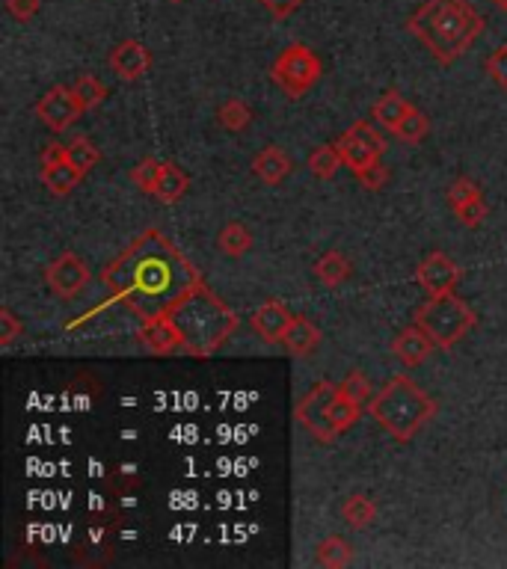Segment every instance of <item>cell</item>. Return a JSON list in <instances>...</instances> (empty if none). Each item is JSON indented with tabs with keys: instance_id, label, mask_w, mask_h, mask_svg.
Returning a JSON list of instances; mask_svg holds the SVG:
<instances>
[{
	"instance_id": "29",
	"label": "cell",
	"mask_w": 507,
	"mask_h": 569,
	"mask_svg": "<svg viewBox=\"0 0 507 569\" xmlns=\"http://www.w3.org/2000/svg\"><path fill=\"white\" fill-rule=\"evenodd\" d=\"M427 134H430V119L424 116L422 110H416V107L407 113V119L395 131V137L404 140V143H422Z\"/></svg>"
},
{
	"instance_id": "38",
	"label": "cell",
	"mask_w": 507,
	"mask_h": 569,
	"mask_svg": "<svg viewBox=\"0 0 507 569\" xmlns=\"http://www.w3.org/2000/svg\"><path fill=\"white\" fill-rule=\"evenodd\" d=\"M493 3H496V6H502V9L507 12V0H493Z\"/></svg>"
},
{
	"instance_id": "37",
	"label": "cell",
	"mask_w": 507,
	"mask_h": 569,
	"mask_svg": "<svg viewBox=\"0 0 507 569\" xmlns=\"http://www.w3.org/2000/svg\"><path fill=\"white\" fill-rule=\"evenodd\" d=\"M258 3H261V6H264V9L276 18V21H285V18H291V15L300 9L306 0H258Z\"/></svg>"
},
{
	"instance_id": "4",
	"label": "cell",
	"mask_w": 507,
	"mask_h": 569,
	"mask_svg": "<svg viewBox=\"0 0 507 569\" xmlns=\"http://www.w3.org/2000/svg\"><path fill=\"white\" fill-rule=\"evenodd\" d=\"M371 418L395 439L410 442L424 424L436 415V401L416 386L407 374H395L371 401H368Z\"/></svg>"
},
{
	"instance_id": "3",
	"label": "cell",
	"mask_w": 507,
	"mask_h": 569,
	"mask_svg": "<svg viewBox=\"0 0 507 569\" xmlns=\"http://www.w3.org/2000/svg\"><path fill=\"white\" fill-rule=\"evenodd\" d=\"M167 321L193 359H211L238 329V315L205 282L169 309Z\"/></svg>"
},
{
	"instance_id": "20",
	"label": "cell",
	"mask_w": 507,
	"mask_h": 569,
	"mask_svg": "<svg viewBox=\"0 0 507 569\" xmlns=\"http://www.w3.org/2000/svg\"><path fill=\"white\" fill-rule=\"evenodd\" d=\"M190 190V178L181 172V166L175 163H161V175H158V184H155V199L164 202V205H178L184 199V193Z\"/></svg>"
},
{
	"instance_id": "32",
	"label": "cell",
	"mask_w": 507,
	"mask_h": 569,
	"mask_svg": "<svg viewBox=\"0 0 507 569\" xmlns=\"http://www.w3.org/2000/svg\"><path fill=\"white\" fill-rule=\"evenodd\" d=\"M338 386H341L344 395H350V398L359 401L362 407H368V401L374 398V395H371V383H368V377H365L362 371H350Z\"/></svg>"
},
{
	"instance_id": "9",
	"label": "cell",
	"mask_w": 507,
	"mask_h": 569,
	"mask_svg": "<svg viewBox=\"0 0 507 569\" xmlns=\"http://www.w3.org/2000/svg\"><path fill=\"white\" fill-rule=\"evenodd\" d=\"M84 107L75 95V89L69 86H51L39 101H36V119L51 131V134H63L69 131L78 119H81Z\"/></svg>"
},
{
	"instance_id": "24",
	"label": "cell",
	"mask_w": 507,
	"mask_h": 569,
	"mask_svg": "<svg viewBox=\"0 0 507 569\" xmlns=\"http://www.w3.org/2000/svg\"><path fill=\"white\" fill-rule=\"evenodd\" d=\"M217 122H220L229 134H241V131L250 128V122H253V110H250V104H247L244 98H229V101L220 104V110H217Z\"/></svg>"
},
{
	"instance_id": "1",
	"label": "cell",
	"mask_w": 507,
	"mask_h": 569,
	"mask_svg": "<svg viewBox=\"0 0 507 569\" xmlns=\"http://www.w3.org/2000/svg\"><path fill=\"white\" fill-rule=\"evenodd\" d=\"M101 282L119 306L131 309L140 321H152L196 291L202 276L161 229H146L101 270Z\"/></svg>"
},
{
	"instance_id": "6",
	"label": "cell",
	"mask_w": 507,
	"mask_h": 569,
	"mask_svg": "<svg viewBox=\"0 0 507 569\" xmlns=\"http://www.w3.org/2000/svg\"><path fill=\"white\" fill-rule=\"evenodd\" d=\"M413 324L419 326L439 350H451L478 326V315L457 294H442V297L424 300L413 315Z\"/></svg>"
},
{
	"instance_id": "8",
	"label": "cell",
	"mask_w": 507,
	"mask_h": 569,
	"mask_svg": "<svg viewBox=\"0 0 507 569\" xmlns=\"http://www.w3.org/2000/svg\"><path fill=\"white\" fill-rule=\"evenodd\" d=\"M336 149L338 155H341V161H344V166L353 169V172H359V169H365V166H371V163H377L383 158L386 140L374 131L371 122H356V125H350V128L338 137Z\"/></svg>"
},
{
	"instance_id": "2",
	"label": "cell",
	"mask_w": 507,
	"mask_h": 569,
	"mask_svg": "<svg viewBox=\"0 0 507 569\" xmlns=\"http://www.w3.org/2000/svg\"><path fill=\"white\" fill-rule=\"evenodd\" d=\"M484 27V15L475 12L469 0H424L407 18V30L422 42L439 66L457 63L475 45Z\"/></svg>"
},
{
	"instance_id": "12",
	"label": "cell",
	"mask_w": 507,
	"mask_h": 569,
	"mask_svg": "<svg viewBox=\"0 0 507 569\" xmlns=\"http://www.w3.org/2000/svg\"><path fill=\"white\" fill-rule=\"evenodd\" d=\"M110 69L122 81H137L152 69V51L137 39H125L110 51Z\"/></svg>"
},
{
	"instance_id": "27",
	"label": "cell",
	"mask_w": 507,
	"mask_h": 569,
	"mask_svg": "<svg viewBox=\"0 0 507 569\" xmlns=\"http://www.w3.org/2000/svg\"><path fill=\"white\" fill-rule=\"evenodd\" d=\"M66 158L86 175L95 163L101 161V152H98V146L89 137H75L72 143H66Z\"/></svg>"
},
{
	"instance_id": "30",
	"label": "cell",
	"mask_w": 507,
	"mask_h": 569,
	"mask_svg": "<svg viewBox=\"0 0 507 569\" xmlns=\"http://www.w3.org/2000/svg\"><path fill=\"white\" fill-rule=\"evenodd\" d=\"M478 199H484L481 196V187L472 181V178H457L451 187H448V205L454 208V211H460L463 205H469V202H478Z\"/></svg>"
},
{
	"instance_id": "11",
	"label": "cell",
	"mask_w": 507,
	"mask_h": 569,
	"mask_svg": "<svg viewBox=\"0 0 507 569\" xmlns=\"http://www.w3.org/2000/svg\"><path fill=\"white\" fill-rule=\"evenodd\" d=\"M416 282L427 297L454 294V288L460 282V264L436 249V252L424 255L422 264L416 267Z\"/></svg>"
},
{
	"instance_id": "28",
	"label": "cell",
	"mask_w": 507,
	"mask_h": 569,
	"mask_svg": "<svg viewBox=\"0 0 507 569\" xmlns=\"http://www.w3.org/2000/svg\"><path fill=\"white\" fill-rule=\"evenodd\" d=\"M72 89H75V95H78V101H81L84 113L86 110H95V107L107 98V86L98 81L95 75H81Z\"/></svg>"
},
{
	"instance_id": "14",
	"label": "cell",
	"mask_w": 507,
	"mask_h": 569,
	"mask_svg": "<svg viewBox=\"0 0 507 569\" xmlns=\"http://www.w3.org/2000/svg\"><path fill=\"white\" fill-rule=\"evenodd\" d=\"M433 347H436V344L424 335L419 326L413 324L395 335V341H392V356H395L404 368H419L424 359L430 356Z\"/></svg>"
},
{
	"instance_id": "19",
	"label": "cell",
	"mask_w": 507,
	"mask_h": 569,
	"mask_svg": "<svg viewBox=\"0 0 507 569\" xmlns=\"http://www.w3.org/2000/svg\"><path fill=\"white\" fill-rule=\"evenodd\" d=\"M253 172L264 181V184L276 187L279 181L288 178V172H291V158H288L279 146H267V149H261V152L253 158Z\"/></svg>"
},
{
	"instance_id": "31",
	"label": "cell",
	"mask_w": 507,
	"mask_h": 569,
	"mask_svg": "<svg viewBox=\"0 0 507 569\" xmlns=\"http://www.w3.org/2000/svg\"><path fill=\"white\" fill-rule=\"evenodd\" d=\"M158 175H161V161H155V158H143V161L131 169V181H134V187L143 190V193H155Z\"/></svg>"
},
{
	"instance_id": "7",
	"label": "cell",
	"mask_w": 507,
	"mask_h": 569,
	"mask_svg": "<svg viewBox=\"0 0 507 569\" xmlns=\"http://www.w3.org/2000/svg\"><path fill=\"white\" fill-rule=\"evenodd\" d=\"M324 75V63L321 57L303 45V42H291L279 51V57L270 66V78L273 83L288 95V98H303L309 89H315V83Z\"/></svg>"
},
{
	"instance_id": "13",
	"label": "cell",
	"mask_w": 507,
	"mask_h": 569,
	"mask_svg": "<svg viewBox=\"0 0 507 569\" xmlns=\"http://www.w3.org/2000/svg\"><path fill=\"white\" fill-rule=\"evenodd\" d=\"M294 321V315L288 312V306L282 300H267L261 303L250 318V326L255 329V335H261V341L267 344H282L285 329Z\"/></svg>"
},
{
	"instance_id": "15",
	"label": "cell",
	"mask_w": 507,
	"mask_h": 569,
	"mask_svg": "<svg viewBox=\"0 0 507 569\" xmlns=\"http://www.w3.org/2000/svg\"><path fill=\"white\" fill-rule=\"evenodd\" d=\"M321 329L312 324L309 318L303 315H294V321L285 329V338H282V347L291 353V356H312L318 347H321Z\"/></svg>"
},
{
	"instance_id": "26",
	"label": "cell",
	"mask_w": 507,
	"mask_h": 569,
	"mask_svg": "<svg viewBox=\"0 0 507 569\" xmlns=\"http://www.w3.org/2000/svg\"><path fill=\"white\" fill-rule=\"evenodd\" d=\"M341 155H338L336 143H327V146H318L312 155H309V169H312V175L315 178H321V181H330L333 175L338 172V166H341Z\"/></svg>"
},
{
	"instance_id": "34",
	"label": "cell",
	"mask_w": 507,
	"mask_h": 569,
	"mask_svg": "<svg viewBox=\"0 0 507 569\" xmlns=\"http://www.w3.org/2000/svg\"><path fill=\"white\" fill-rule=\"evenodd\" d=\"M353 175H356V181H359L365 190H380V187L389 184V169L380 161L365 166V169H359V172H353Z\"/></svg>"
},
{
	"instance_id": "16",
	"label": "cell",
	"mask_w": 507,
	"mask_h": 569,
	"mask_svg": "<svg viewBox=\"0 0 507 569\" xmlns=\"http://www.w3.org/2000/svg\"><path fill=\"white\" fill-rule=\"evenodd\" d=\"M140 341L149 353L155 356H172V353H181V341L175 335V329L164 318H152V321H143L140 326Z\"/></svg>"
},
{
	"instance_id": "35",
	"label": "cell",
	"mask_w": 507,
	"mask_h": 569,
	"mask_svg": "<svg viewBox=\"0 0 507 569\" xmlns=\"http://www.w3.org/2000/svg\"><path fill=\"white\" fill-rule=\"evenodd\" d=\"M21 332H24V326L12 315V309H0V347H9Z\"/></svg>"
},
{
	"instance_id": "18",
	"label": "cell",
	"mask_w": 507,
	"mask_h": 569,
	"mask_svg": "<svg viewBox=\"0 0 507 569\" xmlns=\"http://www.w3.org/2000/svg\"><path fill=\"white\" fill-rule=\"evenodd\" d=\"M81 181H84V172L69 161V158L42 166V184H45L48 193H54V196H69Z\"/></svg>"
},
{
	"instance_id": "22",
	"label": "cell",
	"mask_w": 507,
	"mask_h": 569,
	"mask_svg": "<svg viewBox=\"0 0 507 569\" xmlns=\"http://www.w3.org/2000/svg\"><path fill=\"white\" fill-rule=\"evenodd\" d=\"M217 246H220L223 255H229V258H241V255H247V252L253 249V232H250L244 223L232 220V223H226V226L220 229Z\"/></svg>"
},
{
	"instance_id": "21",
	"label": "cell",
	"mask_w": 507,
	"mask_h": 569,
	"mask_svg": "<svg viewBox=\"0 0 507 569\" xmlns=\"http://www.w3.org/2000/svg\"><path fill=\"white\" fill-rule=\"evenodd\" d=\"M350 273H353V267H350L347 255H341L338 249L324 252V255L315 261V279H318L321 285H327V288L344 285V282L350 279Z\"/></svg>"
},
{
	"instance_id": "25",
	"label": "cell",
	"mask_w": 507,
	"mask_h": 569,
	"mask_svg": "<svg viewBox=\"0 0 507 569\" xmlns=\"http://www.w3.org/2000/svg\"><path fill=\"white\" fill-rule=\"evenodd\" d=\"M341 516H344V522H347L350 528H368V525L377 519V507H374V501H371L368 495L356 492V495L344 498Z\"/></svg>"
},
{
	"instance_id": "5",
	"label": "cell",
	"mask_w": 507,
	"mask_h": 569,
	"mask_svg": "<svg viewBox=\"0 0 507 569\" xmlns=\"http://www.w3.org/2000/svg\"><path fill=\"white\" fill-rule=\"evenodd\" d=\"M362 415V404L333 386L330 380H321L309 395H303L294 407V418L318 439L333 442L344 430H350Z\"/></svg>"
},
{
	"instance_id": "33",
	"label": "cell",
	"mask_w": 507,
	"mask_h": 569,
	"mask_svg": "<svg viewBox=\"0 0 507 569\" xmlns=\"http://www.w3.org/2000/svg\"><path fill=\"white\" fill-rule=\"evenodd\" d=\"M484 72L490 75V81L496 83L499 89H505L507 92V45H499V48L487 57Z\"/></svg>"
},
{
	"instance_id": "10",
	"label": "cell",
	"mask_w": 507,
	"mask_h": 569,
	"mask_svg": "<svg viewBox=\"0 0 507 569\" xmlns=\"http://www.w3.org/2000/svg\"><path fill=\"white\" fill-rule=\"evenodd\" d=\"M89 282V267L78 252H63L57 255L48 267H45V285L60 297V300H72L78 297Z\"/></svg>"
},
{
	"instance_id": "23",
	"label": "cell",
	"mask_w": 507,
	"mask_h": 569,
	"mask_svg": "<svg viewBox=\"0 0 507 569\" xmlns=\"http://www.w3.org/2000/svg\"><path fill=\"white\" fill-rule=\"evenodd\" d=\"M315 561H318V567H327V569H341L347 567L350 561H353V546L344 540V537H327L324 543H318V549H315Z\"/></svg>"
},
{
	"instance_id": "17",
	"label": "cell",
	"mask_w": 507,
	"mask_h": 569,
	"mask_svg": "<svg viewBox=\"0 0 507 569\" xmlns=\"http://www.w3.org/2000/svg\"><path fill=\"white\" fill-rule=\"evenodd\" d=\"M413 110V104L398 92V89H386L383 95H380V101H374V107H371V119L374 122H380L386 131H398V125L407 119V113Z\"/></svg>"
},
{
	"instance_id": "36",
	"label": "cell",
	"mask_w": 507,
	"mask_h": 569,
	"mask_svg": "<svg viewBox=\"0 0 507 569\" xmlns=\"http://www.w3.org/2000/svg\"><path fill=\"white\" fill-rule=\"evenodd\" d=\"M39 9H42V0H6V12L15 21H21V24L30 21V18H36Z\"/></svg>"
},
{
	"instance_id": "39",
	"label": "cell",
	"mask_w": 507,
	"mask_h": 569,
	"mask_svg": "<svg viewBox=\"0 0 507 569\" xmlns=\"http://www.w3.org/2000/svg\"><path fill=\"white\" fill-rule=\"evenodd\" d=\"M175 3H178V0H175Z\"/></svg>"
}]
</instances>
